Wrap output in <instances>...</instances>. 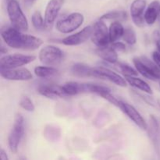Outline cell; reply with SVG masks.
<instances>
[{
  "label": "cell",
  "mask_w": 160,
  "mask_h": 160,
  "mask_svg": "<svg viewBox=\"0 0 160 160\" xmlns=\"http://www.w3.org/2000/svg\"><path fill=\"white\" fill-rule=\"evenodd\" d=\"M66 96H74L80 94L88 93V83H80L77 81H68L61 85Z\"/></svg>",
  "instance_id": "16"
},
{
  "label": "cell",
  "mask_w": 160,
  "mask_h": 160,
  "mask_svg": "<svg viewBox=\"0 0 160 160\" xmlns=\"http://www.w3.org/2000/svg\"><path fill=\"white\" fill-rule=\"evenodd\" d=\"M134 67L141 75L150 81L160 80V68L154 61H152L147 56H142L133 59Z\"/></svg>",
  "instance_id": "3"
},
{
  "label": "cell",
  "mask_w": 160,
  "mask_h": 160,
  "mask_svg": "<svg viewBox=\"0 0 160 160\" xmlns=\"http://www.w3.org/2000/svg\"><path fill=\"white\" fill-rule=\"evenodd\" d=\"M84 17L79 12H71L56 23V29L61 34H70L78 30L84 23Z\"/></svg>",
  "instance_id": "5"
},
{
  "label": "cell",
  "mask_w": 160,
  "mask_h": 160,
  "mask_svg": "<svg viewBox=\"0 0 160 160\" xmlns=\"http://www.w3.org/2000/svg\"><path fill=\"white\" fill-rule=\"evenodd\" d=\"M138 95H139V96H142V97H143V95H141V94H138ZM142 99H144V98H142ZM145 101L146 102H148L147 101V99H146V98H145Z\"/></svg>",
  "instance_id": "37"
},
{
  "label": "cell",
  "mask_w": 160,
  "mask_h": 160,
  "mask_svg": "<svg viewBox=\"0 0 160 160\" xmlns=\"http://www.w3.org/2000/svg\"><path fill=\"white\" fill-rule=\"evenodd\" d=\"M63 56V52L59 47L48 45L41 48L38 53V59L43 65L56 67L62 62Z\"/></svg>",
  "instance_id": "6"
},
{
  "label": "cell",
  "mask_w": 160,
  "mask_h": 160,
  "mask_svg": "<svg viewBox=\"0 0 160 160\" xmlns=\"http://www.w3.org/2000/svg\"><path fill=\"white\" fill-rule=\"evenodd\" d=\"M118 108L125 115L128 116V118L132 120L139 128L143 131H147L148 127V123H146L142 114L137 110V109L134 106L125 102L120 101Z\"/></svg>",
  "instance_id": "10"
},
{
  "label": "cell",
  "mask_w": 160,
  "mask_h": 160,
  "mask_svg": "<svg viewBox=\"0 0 160 160\" xmlns=\"http://www.w3.org/2000/svg\"><path fill=\"white\" fill-rule=\"evenodd\" d=\"M38 92L42 96L51 99L67 97L62 91L61 85H56V84H44L39 86L38 88Z\"/></svg>",
  "instance_id": "15"
},
{
  "label": "cell",
  "mask_w": 160,
  "mask_h": 160,
  "mask_svg": "<svg viewBox=\"0 0 160 160\" xmlns=\"http://www.w3.org/2000/svg\"><path fill=\"white\" fill-rule=\"evenodd\" d=\"M156 48H157V50L160 52V41L156 42Z\"/></svg>",
  "instance_id": "36"
},
{
  "label": "cell",
  "mask_w": 160,
  "mask_h": 160,
  "mask_svg": "<svg viewBox=\"0 0 160 160\" xmlns=\"http://www.w3.org/2000/svg\"><path fill=\"white\" fill-rule=\"evenodd\" d=\"M111 46H112V48L117 52H123L126 51L127 49V46L126 45H125V43H123V42H119V41H117V42H112Z\"/></svg>",
  "instance_id": "30"
},
{
  "label": "cell",
  "mask_w": 160,
  "mask_h": 160,
  "mask_svg": "<svg viewBox=\"0 0 160 160\" xmlns=\"http://www.w3.org/2000/svg\"><path fill=\"white\" fill-rule=\"evenodd\" d=\"M108 121L107 119V116L105 114L104 116H102V114H100V117H97L96 119H95V126L99 128V127L103 126V125L106 124V122Z\"/></svg>",
  "instance_id": "31"
},
{
  "label": "cell",
  "mask_w": 160,
  "mask_h": 160,
  "mask_svg": "<svg viewBox=\"0 0 160 160\" xmlns=\"http://www.w3.org/2000/svg\"><path fill=\"white\" fill-rule=\"evenodd\" d=\"M7 14L11 26L21 31L29 29V23L20 3L17 0H11L7 3Z\"/></svg>",
  "instance_id": "2"
},
{
  "label": "cell",
  "mask_w": 160,
  "mask_h": 160,
  "mask_svg": "<svg viewBox=\"0 0 160 160\" xmlns=\"http://www.w3.org/2000/svg\"><path fill=\"white\" fill-rule=\"evenodd\" d=\"M152 59L156 63V65L160 68V52L159 51H155L152 52Z\"/></svg>",
  "instance_id": "32"
},
{
  "label": "cell",
  "mask_w": 160,
  "mask_h": 160,
  "mask_svg": "<svg viewBox=\"0 0 160 160\" xmlns=\"http://www.w3.org/2000/svg\"><path fill=\"white\" fill-rule=\"evenodd\" d=\"M159 17H160V9H159Z\"/></svg>",
  "instance_id": "39"
},
{
  "label": "cell",
  "mask_w": 160,
  "mask_h": 160,
  "mask_svg": "<svg viewBox=\"0 0 160 160\" xmlns=\"http://www.w3.org/2000/svg\"><path fill=\"white\" fill-rule=\"evenodd\" d=\"M0 158H1L2 160H8L9 159V157L7 156V153L5 151L3 148H1L0 150Z\"/></svg>",
  "instance_id": "33"
},
{
  "label": "cell",
  "mask_w": 160,
  "mask_h": 160,
  "mask_svg": "<svg viewBox=\"0 0 160 160\" xmlns=\"http://www.w3.org/2000/svg\"><path fill=\"white\" fill-rule=\"evenodd\" d=\"M127 82L131 87L134 88L136 89L142 91L144 93H146L148 95H152L153 90L151 86L148 84L143 79L137 78V76H125Z\"/></svg>",
  "instance_id": "19"
},
{
  "label": "cell",
  "mask_w": 160,
  "mask_h": 160,
  "mask_svg": "<svg viewBox=\"0 0 160 160\" xmlns=\"http://www.w3.org/2000/svg\"><path fill=\"white\" fill-rule=\"evenodd\" d=\"M92 67L85 63L77 62L70 68V73L73 76L79 78H90Z\"/></svg>",
  "instance_id": "21"
},
{
  "label": "cell",
  "mask_w": 160,
  "mask_h": 160,
  "mask_svg": "<svg viewBox=\"0 0 160 160\" xmlns=\"http://www.w3.org/2000/svg\"><path fill=\"white\" fill-rule=\"evenodd\" d=\"M91 78L106 80L119 87L125 88L128 86V82L124 77L104 67H92Z\"/></svg>",
  "instance_id": "7"
},
{
  "label": "cell",
  "mask_w": 160,
  "mask_h": 160,
  "mask_svg": "<svg viewBox=\"0 0 160 160\" xmlns=\"http://www.w3.org/2000/svg\"><path fill=\"white\" fill-rule=\"evenodd\" d=\"M159 87H160V83H159Z\"/></svg>",
  "instance_id": "41"
},
{
  "label": "cell",
  "mask_w": 160,
  "mask_h": 160,
  "mask_svg": "<svg viewBox=\"0 0 160 160\" xmlns=\"http://www.w3.org/2000/svg\"><path fill=\"white\" fill-rule=\"evenodd\" d=\"M36 59L34 56L23 54L5 55L0 59V69H13L31 63Z\"/></svg>",
  "instance_id": "8"
},
{
  "label": "cell",
  "mask_w": 160,
  "mask_h": 160,
  "mask_svg": "<svg viewBox=\"0 0 160 160\" xmlns=\"http://www.w3.org/2000/svg\"><path fill=\"white\" fill-rule=\"evenodd\" d=\"M34 73L36 77L42 79H48L56 77L59 73V70L54 67L50 66H38L34 69Z\"/></svg>",
  "instance_id": "23"
},
{
  "label": "cell",
  "mask_w": 160,
  "mask_h": 160,
  "mask_svg": "<svg viewBox=\"0 0 160 160\" xmlns=\"http://www.w3.org/2000/svg\"><path fill=\"white\" fill-rule=\"evenodd\" d=\"M92 31H93V27L89 25L71 35L67 36L62 38L61 42L67 46H78L81 44L85 43L89 38H91Z\"/></svg>",
  "instance_id": "12"
},
{
  "label": "cell",
  "mask_w": 160,
  "mask_h": 160,
  "mask_svg": "<svg viewBox=\"0 0 160 160\" xmlns=\"http://www.w3.org/2000/svg\"><path fill=\"white\" fill-rule=\"evenodd\" d=\"M149 126L148 127V137H149L150 140L152 142L153 145L155 148H158V134H159V123H158L157 119L155 117V116L151 115L150 116L149 120Z\"/></svg>",
  "instance_id": "24"
},
{
  "label": "cell",
  "mask_w": 160,
  "mask_h": 160,
  "mask_svg": "<svg viewBox=\"0 0 160 160\" xmlns=\"http://www.w3.org/2000/svg\"><path fill=\"white\" fill-rule=\"evenodd\" d=\"M1 38L7 46L15 49L34 51L43 45L42 38L24 34L12 26H6L1 29Z\"/></svg>",
  "instance_id": "1"
},
{
  "label": "cell",
  "mask_w": 160,
  "mask_h": 160,
  "mask_svg": "<svg viewBox=\"0 0 160 160\" xmlns=\"http://www.w3.org/2000/svg\"><path fill=\"white\" fill-rule=\"evenodd\" d=\"M95 54L104 60L105 62L110 64H116L118 62V54L117 52L112 46H105L101 48H97L95 51Z\"/></svg>",
  "instance_id": "17"
},
{
  "label": "cell",
  "mask_w": 160,
  "mask_h": 160,
  "mask_svg": "<svg viewBox=\"0 0 160 160\" xmlns=\"http://www.w3.org/2000/svg\"><path fill=\"white\" fill-rule=\"evenodd\" d=\"M36 1H37V0H23V2H24V4L28 6H32V5L34 4Z\"/></svg>",
  "instance_id": "34"
},
{
  "label": "cell",
  "mask_w": 160,
  "mask_h": 160,
  "mask_svg": "<svg viewBox=\"0 0 160 160\" xmlns=\"http://www.w3.org/2000/svg\"><path fill=\"white\" fill-rule=\"evenodd\" d=\"M61 128L56 124H47L43 130V137L49 142H58L61 138Z\"/></svg>",
  "instance_id": "20"
},
{
  "label": "cell",
  "mask_w": 160,
  "mask_h": 160,
  "mask_svg": "<svg viewBox=\"0 0 160 160\" xmlns=\"http://www.w3.org/2000/svg\"><path fill=\"white\" fill-rule=\"evenodd\" d=\"M25 133L24 119L20 113L16 114L13 126L8 136V146L11 152L17 153L21 140Z\"/></svg>",
  "instance_id": "4"
},
{
  "label": "cell",
  "mask_w": 160,
  "mask_h": 160,
  "mask_svg": "<svg viewBox=\"0 0 160 160\" xmlns=\"http://www.w3.org/2000/svg\"><path fill=\"white\" fill-rule=\"evenodd\" d=\"M9 1H11V0H7V2H9Z\"/></svg>",
  "instance_id": "40"
},
{
  "label": "cell",
  "mask_w": 160,
  "mask_h": 160,
  "mask_svg": "<svg viewBox=\"0 0 160 160\" xmlns=\"http://www.w3.org/2000/svg\"><path fill=\"white\" fill-rule=\"evenodd\" d=\"M116 65H117V67L119 71L123 75V77L138 76V74L139 73L138 70H136V68H134V67H131L129 64L126 63V62H117Z\"/></svg>",
  "instance_id": "27"
},
{
  "label": "cell",
  "mask_w": 160,
  "mask_h": 160,
  "mask_svg": "<svg viewBox=\"0 0 160 160\" xmlns=\"http://www.w3.org/2000/svg\"><path fill=\"white\" fill-rule=\"evenodd\" d=\"M0 52H1V54H6L7 50H6V48H5V47H3L2 45L1 48H0Z\"/></svg>",
  "instance_id": "35"
},
{
  "label": "cell",
  "mask_w": 160,
  "mask_h": 160,
  "mask_svg": "<svg viewBox=\"0 0 160 160\" xmlns=\"http://www.w3.org/2000/svg\"><path fill=\"white\" fill-rule=\"evenodd\" d=\"M158 104H159V107H160V100H159V101H158Z\"/></svg>",
  "instance_id": "38"
},
{
  "label": "cell",
  "mask_w": 160,
  "mask_h": 160,
  "mask_svg": "<svg viewBox=\"0 0 160 160\" xmlns=\"http://www.w3.org/2000/svg\"><path fill=\"white\" fill-rule=\"evenodd\" d=\"M146 6L145 0H134L130 6V14L133 23L138 28H142L145 23L144 13Z\"/></svg>",
  "instance_id": "14"
},
{
  "label": "cell",
  "mask_w": 160,
  "mask_h": 160,
  "mask_svg": "<svg viewBox=\"0 0 160 160\" xmlns=\"http://www.w3.org/2000/svg\"><path fill=\"white\" fill-rule=\"evenodd\" d=\"M64 2L65 0H49L48 2L44 14L46 28H52L54 24Z\"/></svg>",
  "instance_id": "13"
},
{
  "label": "cell",
  "mask_w": 160,
  "mask_h": 160,
  "mask_svg": "<svg viewBox=\"0 0 160 160\" xmlns=\"http://www.w3.org/2000/svg\"><path fill=\"white\" fill-rule=\"evenodd\" d=\"M123 40L125 43L129 45H134L137 43V35L136 32L131 27L125 28L124 34L123 36Z\"/></svg>",
  "instance_id": "28"
},
{
  "label": "cell",
  "mask_w": 160,
  "mask_h": 160,
  "mask_svg": "<svg viewBox=\"0 0 160 160\" xmlns=\"http://www.w3.org/2000/svg\"><path fill=\"white\" fill-rule=\"evenodd\" d=\"M31 23L37 31H42V30H44V28H46L45 18L42 15V13L38 10L34 11L31 15Z\"/></svg>",
  "instance_id": "26"
},
{
  "label": "cell",
  "mask_w": 160,
  "mask_h": 160,
  "mask_svg": "<svg viewBox=\"0 0 160 160\" xmlns=\"http://www.w3.org/2000/svg\"><path fill=\"white\" fill-rule=\"evenodd\" d=\"M91 40L97 46V48H101L109 45L111 43L109 40V28L105 23V20L99 19L95 22L93 26Z\"/></svg>",
  "instance_id": "9"
},
{
  "label": "cell",
  "mask_w": 160,
  "mask_h": 160,
  "mask_svg": "<svg viewBox=\"0 0 160 160\" xmlns=\"http://www.w3.org/2000/svg\"><path fill=\"white\" fill-rule=\"evenodd\" d=\"M159 9L160 3L159 1L155 0L148 5L144 13V18L146 24L153 25L156 23L159 16Z\"/></svg>",
  "instance_id": "18"
},
{
  "label": "cell",
  "mask_w": 160,
  "mask_h": 160,
  "mask_svg": "<svg viewBox=\"0 0 160 160\" xmlns=\"http://www.w3.org/2000/svg\"><path fill=\"white\" fill-rule=\"evenodd\" d=\"M128 12L124 10H112L106 12L100 17L103 20H113V21H125L128 19Z\"/></svg>",
  "instance_id": "25"
},
{
  "label": "cell",
  "mask_w": 160,
  "mask_h": 160,
  "mask_svg": "<svg viewBox=\"0 0 160 160\" xmlns=\"http://www.w3.org/2000/svg\"><path fill=\"white\" fill-rule=\"evenodd\" d=\"M19 106L27 112H32L35 110V106L28 95H23L19 102Z\"/></svg>",
  "instance_id": "29"
},
{
  "label": "cell",
  "mask_w": 160,
  "mask_h": 160,
  "mask_svg": "<svg viewBox=\"0 0 160 160\" xmlns=\"http://www.w3.org/2000/svg\"><path fill=\"white\" fill-rule=\"evenodd\" d=\"M0 74L4 79L14 81H28L33 79L31 72L25 67L13 69H0Z\"/></svg>",
  "instance_id": "11"
},
{
  "label": "cell",
  "mask_w": 160,
  "mask_h": 160,
  "mask_svg": "<svg viewBox=\"0 0 160 160\" xmlns=\"http://www.w3.org/2000/svg\"><path fill=\"white\" fill-rule=\"evenodd\" d=\"M125 28L120 21H113L109 28V40L111 43L117 42L122 38L124 34Z\"/></svg>",
  "instance_id": "22"
}]
</instances>
